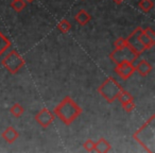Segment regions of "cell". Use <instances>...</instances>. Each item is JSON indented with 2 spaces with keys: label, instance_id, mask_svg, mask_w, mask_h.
I'll list each match as a JSON object with an SVG mask.
<instances>
[{
  "label": "cell",
  "instance_id": "1",
  "mask_svg": "<svg viewBox=\"0 0 155 153\" xmlns=\"http://www.w3.org/2000/svg\"><path fill=\"white\" fill-rule=\"evenodd\" d=\"M53 112L64 125H69L82 114L83 111L69 96H66L54 108Z\"/></svg>",
  "mask_w": 155,
  "mask_h": 153
},
{
  "label": "cell",
  "instance_id": "2",
  "mask_svg": "<svg viewBox=\"0 0 155 153\" xmlns=\"http://www.w3.org/2000/svg\"><path fill=\"white\" fill-rule=\"evenodd\" d=\"M155 116L151 118L133 134V138L140 144L148 152H155V131H154Z\"/></svg>",
  "mask_w": 155,
  "mask_h": 153
},
{
  "label": "cell",
  "instance_id": "3",
  "mask_svg": "<svg viewBox=\"0 0 155 153\" xmlns=\"http://www.w3.org/2000/svg\"><path fill=\"white\" fill-rule=\"evenodd\" d=\"M122 89L123 88L120 86V84L114 78H108L100 85L98 91L108 103H113Z\"/></svg>",
  "mask_w": 155,
  "mask_h": 153
},
{
  "label": "cell",
  "instance_id": "4",
  "mask_svg": "<svg viewBox=\"0 0 155 153\" xmlns=\"http://www.w3.org/2000/svg\"><path fill=\"white\" fill-rule=\"evenodd\" d=\"M1 65L10 73H17L24 67L25 60L16 50H11L1 61Z\"/></svg>",
  "mask_w": 155,
  "mask_h": 153
},
{
  "label": "cell",
  "instance_id": "5",
  "mask_svg": "<svg viewBox=\"0 0 155 153\" xmlns=\"http://www.w3.org/2000/svg\"><path fill=\"white\" fill-rule=\"evenodd\" d=\"M138 54L131 49L129 46H124L121 48H115L110 53V58L115 64H119L122 62L134 63L138 58Z\"/></svg>",
  "mask_w": 155,
  "mask_h": 153
},
{
  "label": "cell",
  "instance_id": "6",
  "mask_svg": "<svg viewBox=\"0 0 155 153\" xmlns=\"http://www.w3.org/2000/svg\"><path fill=\"white\" fill-rule=\"evenodd\" d=\"M141 32H142V28L141 27H138V28H136L135 30L125 38L127 39V46H129L133 51H135L138 55L142 54L147 50L146 48H144V46L141 44V42H140V34H141Z\"/></svg>",
  "mask_w": 155,
  "mask_h": 153
},
{
  "label": "cell",
  "instance_id": "7",
  "mask_svg": "<svg viewBox=\"0 0 155 153\" xmlns=\"http://www.w3.org/2000/svg\"><path fill=\"white\" fill-rule=\"evenodd\" d=\"M135 66L131 62H122L116 64L115 67V72L120 77L122 80H127L130 77L134 75L135 72Z\"/></svg>",
  "mask_w": 155,
  "mask_h": 153
},
{
  "label": "cell",
  "instance_id": "8",
  "mask_svg": "<svg viewBox=\"0 0 155 153\" xmlns=\"http://www.w3.org/2000/svg\"><path fill=\"white\" fill-rule=\"evenodd\" d=\"M54 119H55L54 115L46 108H43V110H41L36 115H35V120H36V122L38 123L41 127H43L44 129L49 127V125L54 121Z\"/></svg>",
  "mask_w": 155,
  "mask_h": 153
},
{
  "label": "cell",
  "instance_id": "9",
  "mask_svg": "<svg viewBox=\"0 0 155 153\" xmlns=\"http://www.w3.org/2000/svg\"><path fill=\"white\" fill-rule=\"evenodd\" d=\"M18 137H19V133L13 127L7 128L2 133V138L8 144H13Z\"/></svg>",
  "mask_w": 155,
  "mask_h": 153
},
{
  "label": "cell",
  "instance_id": "10",
  "mask_svg": "<svg viewBox=\"0 0 155 153\" xmlns=\"http://www.w3.org/2000/svg\"><path fill=\"white\" fill-rule=\"evenodd\" d=\"M135 70L139 73L141 77H147L152 71V65L146 60H141L135 67Z\"/></svg>",
  "mask_w": 155,
  "mask_h": 153
},
{
  "label": "cell",
  "instance_id": "11",
  "mask_svg": "<svg viewBox=\"0 0 155 153\" xmlns=\"http://www.w3.org/2000/svg\"><path fill=\"white\" fill-rule=\"evenodd\" d=\"M74 19L80 26H86V25L91 20V16L89 15L85 10H81V11H79L77 13Z\"/></svg>",
  "mask_w": 155,
  "mask_h": 153
},
{
  "label": "cell",
  "instance_id": "12",
  "mask_svg": "<svg viewBox=\"0 0 155 153\" xmlns=\"http://www.w3.org/2000/svg\"><path fill=\"white\" fill-rule=\"evenodd\" d=\"M112 147L110 144L106 139H104L103 137H101L97 142H95V150L99 153H106L110 152Z\"/></svg>",
  "mask_w": 155,
  "mask_h": 153
},
{
  "label": "cell",
  "instance_id": "13",
  "mask_svg": "<svg viewBox=\"0 0 155 153\" xmlns=\"http://www.w3.org/2000/svg\"><path fill=\"white\" fill-rule=\"evenodd\" d=\"M138 8L143 13H149L154 8V2L152 0H140L139 3H138Z\"/></svg>",
  "mask_w": 155,
  "mask_h": 153
},
{
  "label": "cell",
  "instance_id": "14",
  "mask_svg": "<svg viewBox=\"0 0 155 153\" xmlns=\"http://www.w3.org/2000/svg\"><path fill=\"white\" fill-rule=\"evenodd\" d=\"M140 42H141V44L144 46V48H146L147 50L151 49V48L155 45L154 39L150 38V37H149L148 35H147L146 33H143V32H141V34H140Z\"/></svg>",
  "mask_w": 155,
  "mask_h": 153
},
{
  "label": "cell",
  "instance_id": "15",
  "mask_svg": "<svg viewBox=\"0 0 155 153\" xmlns=\"http://www.w3.org/2000/svg\"><path fill=\"white\" fill-rule=\"evenodd\" d=\"M11 47V42L5 35H3L0 32V55L3 53L7 49Z\"/></svg>",
  "mask_w": 155,
  "mask_h": 153
},
{
  "label": "cell",
  "instance_id": "16",
  "mask_svg": "<svg viewBox=\"0 0 155 153\" xmlns=\"http://www.w3.org/2000/svg\"><path fill=\"white\" fill-rule=\"evenodd\" d=\"M10 112H11V114L13 115L14 117L19 118V117L22 116V114L25 113V108H22L19 103H15V104H13V106H12L11 108H10Z\"/></svg>",
  "mask_w": 155,
  "mask_h": 153
},
{
  "label": "cell",
  "instance_id": "17",
  "mask_svg": "<svg viewBox=\"0 0 155 153\" xmlns=\"http://www.w3.org/2000/svg\"><path fill=\"white\" fill-rule=\"evenodd\" d=\"M58 29L62 33H68L71 29V24L67 19H62L58 25Z\"/></svg>",
  "mask_w": 155,
  "mask_h": 153
},
{
  "label": "cell",
  "instance_id": "18",
  "mask_svg": "<svg viewBox=\"0 0 155 153\" xmlns=\"http://www.w3.org/2000/svg\"><path fill=\"white\" fill-rule=\"evenodd\" d=\"M117 99L119 100L120 103H124V102L130 101V100H133V96H132V94H130L129 91H123L122 89V91L119 93V95L117 96Z\"/></svg>",
  "mask_w": 155,
  "mask_h": 153
},
{
  "label": "cell",
  "instance_id": "19",
  "mask_svg": "<svg viewBox=\"0 0 155 153\" xmlns=\"http://www.w3.org/2000/svg\"><path fill=\"white\" fill-rule=\"evenodd\" d=\"M11 7L16 12H21L26 8V2H25V0H13L11 3Z\"/></svg>",
  "mask_w": 155,
  "mask_h": 153
},
{
  "label": "cell",
  "instance_id": "20",
  "mask_svg": "<svg viewBox=\"0 0 155 153\" xmlns=\"http://www.w3.org/2000/svg\"><path fill=\"white\" fill-rule=\"evenodd\" d=\"M121 104H122V108L124 110V112H127V113H132L136 108L133 100H130V101H127V102H124V103H121Z\"/></svg>",
  "mask_w": 155,
  "mask_h": 153
},
{
  "label": "cell",
  "instance_id": "21",
  "mask_svg": "<svg viewBox=\"0 0 155 153\" xmlns=\"http://www.w3.org/2000/svg\"><path fill=\"white\" fill-rule=\"evenodd\" d=\"M83 148L86 151H88V152L95 151V141H94L93 139H87L86 141L83 144Z\"/></svg>",
  "mask_w": 155,
  "mask_h": 153
},
{
  "label": "cell",
  "instance_id": "22",
  "mask_svg": "<svg viewBox=\"0 0 155 153\" xmlns=\"http://www.w3.org/2000/svg\"><path fill=\"white\" fill-rule=\"evenodd\" d=\"M114 45L115 48H121V47H124V46L127 45V39L123 38V37H118L116 41L114 42Z\"/></svg>",
  "mask_w": 155,
  "mask_h": 153
},
{
  "label": "cell",
  "instance_id": "23",
  "mask_svg": "<svg viewBox=\"0 0 155 153\" xmlns=\"http://www.w3.org/2000/svg\"><path fill=\"white\" fill-rule=\"evenodd\" d=\"M142 32L146 33V34L148 35V36L150 37V38H152V39H154V41H155V32L153 31V29H152V28L142 29Z\"/></svg>",
  "mask_w": 155,
  "mask_h": 153
},
{
  "label": "cell",
  "instance_id": "24",
  "mask_svg": "<svg viewBox=\"0 0 155 153\" xmlns=\"http://www.w3.org/2000/svg\"><path fill=\"white\" fill-rule=\"evenodd\" d=\"M113 1H114L116 5H121V3H122L124 0H113Z\"/></svg>",
  "mask_w": 155,
  "mask_h": 153
},
{
  "label": "cell",
  "instance_id": "25",
  "mask_svg": "<svg viewBox=\"0 0 155 153\" xmlns=\"http://www.w3.org/2000/svg\"><path fill=\"white\" fill-rule=\"evenodd\" d=\"M26 1H28V2H33L34 0H26Z\"/></svg>",
  "mask_w": 155,
  "mask_h": 153
}]
</instances>
